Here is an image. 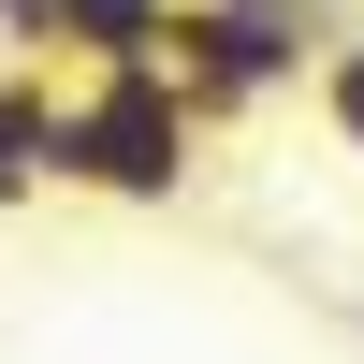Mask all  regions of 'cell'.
Masks as SVG:
<instances>
[{"mask_svg":"<svg viewBox=\"0 0 364 364\" xmlns=\"http://www.w3.org/2000/svg\"><path fill=\"white\" fill-rule=\"evenodd\" d=\"M204 175V117L175 73H73L58 87V190L87 204H175Z\"/></svg>","mask_w":364,"mask_h":364,"instance_id":"6da1fadb","label":"cell"},{"mask_svg":"<svg viewBox=\"0 0 364 364\" xmlns=\"http://www.w3.org/2000/svg\"><path fill=\"white\" fill-rule=\"evenodd\" d=\"M321 58H336V0H190L175 44H161V73L219 132V117L277 102V87H321Z\"/></svg>","mask_w":364,"mask_h":364,"instance_id":"7a4b0ae2","label":"cell"},{"mask_svg":"<svg viewBox=\"0 0 364 364\" xmlns=\"http://www.w3.org/2000/svg\"><path fill=\"white\" fill-rule=\"evenodd\" d=\"M175 15H190V0H58V58H73V73H161Z\"/></svg>","mask_w":364,"mask_h":364,"instance_id":"3957f363","label":"cell"},{"mask_svg":"<svg viewBox=\"0 0 364 364\" xmlns=\"http://www.w3.org/2000/svg\"><path fill=\"white\" fill-rule=\"evenodd\" d=\"M58 190V73H0V219H15V204H44Z\"/></svg>","mask_w":364,"mask_h":364,"instance_id":"277c9868","label":"cell"},{"mask_svg":"<svg viewBox=\"0 0 364 364\" xmlns=\"http://www.w3.org/2000/svg\"><path fill=\"white\" fill-rule=\"evenodd\" d=\"M321 117H336V146L364 161V29H336V58H321Z\"/></svg>","mask_w":364,"mask_h":364,"instance_id":"5b68a950","label":"cell"},{"mask_svg":"<svg viewBox=\"0 0 364 364\" xmlns=\"http://www.w3.org/2000/svg\"><path fill=\"white\" fill-rule=\"evenodd\" d=\"M0 44H15L29 73H44V58H58V0H0Z\"/></svg>","mask_w":364,"mask_h":364,"instance_id":"8992f818","label":"cell"}]
</instances>
